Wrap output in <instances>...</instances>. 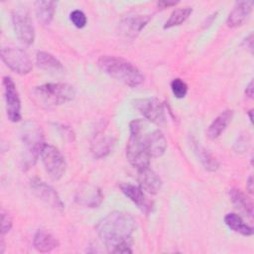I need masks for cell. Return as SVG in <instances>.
Here are the masks:
<instances>
[{
	"label": "cell",
	"mask_w": 254,
	"mask_h": 254,
	"mask_svg": "<svg viewBox=\"0 0 254 254\" xmlns=\"http://www.w3.org/2000/svg\"><path fill=\"white\" fill-rule=\"evenodd\" d=\"M136 226V220L130 213L113 211L100 219L95 229L110 252L132 253L131 237Z\"/></svg>",
	"instance_id": "6da1fadb"
},
{
	"label": "cell",
	"mask_w": 254,
	"mask_h": 254,
	"mask_svg": "<svg viewBox=\"0 0 254 254\" xmlns=\"http://www.w3.org/2000/svg\"><path fill=\"white\" fill-rule=\"evenodd\" d=\"M102 71L122 81L130 87H137L144 82V75L129 61L115 56H101L97 62Z\"/></svg>",
	"instance_id": "7a4b0ae2"
},
{
	"label": "cell",
	"mask_w": 254,
	"mask_h": 254,
	"mask_svg": "<svg viewBox=\"0 0 254 254\" xmlns=\"http://www.w3.org/2000/svg\"><path fill=\"white\" fill-rule=\"evenodd\" d=\"M130 137L126 145V157L129 163L137 170L149 167L151 156L148 151L145 122L135 119L130 122Z\"/></svg>",
	"instance_id": "3957f363"
},
{
	"label": "cell",
	"mask_w": 254,
	"mask_h": 254,
	"mask_svg": "<svg viewBox=\"0 0 254 254\" xmlns=\"http://www.w3.org/2000/svg\"><path fill=\"white\" fill-rule=\"evenodd\" d=\"M21 141L23 145L22 167L28 170L36 164L45 145L42 127L34 120L24 122L21 126Z\"/></svg>",
	"instance_id": "277c9868"
},
{
	"label": "cell",
	"mask_w": 254,
	"mask_h": 254,
	"mask_svg": "<svg viewBox=\"0 0 254 254\" xmlns=\"http://www.w3.org/2000/svg\"><path fill=\"white\" fill-rule=\"evenodd\" d=\"M75 96L72 85L63 82L45 83L33 90L34 99L46 107H54L71 101Z\"/></svg>",
	"instance_id": "5b68a950"
},
{
	"label": "cell",
	"mask_w": 254,
	"mask_h": 254,
	"mask_svg": "<svg viewBox=\"0 0 254 254\" xmlns=\"http://www.w3.org/2000/svg\"><path fill=\"white\" fill-rule=\"evenodd\" d=\"M40 156L46 172L53 180L58 181L64 175L66 163L58 148L50 144H45L41 150Z\"/></svg>",
	"instance_id": "8992f818"
},
{
	"label": "cell",
	"mask_w": 254,
	"mask_h": 254,
	"mask_svg": "<svg viewBox=\"0 0 254 254\" xmlns=\"http://www.w3.org/2000/svg\"><path fill=\"white\" fill-rule=\"evenodd\" d=\"M0 56L3 63L19 74H26L32 70L33 64L30 56L20 48H2Z\"/></svg>",
	"instance_id": "52a82bcc"
},
{
	"label": "cell",
	"mask_w": 254,
	"mask_h": 254,
	"mask_svg": "<svg viewBox=\"0 0 254 254\" xmlns=\"http://www.w3.org/2000/svg\"><path fill=\"white\" fill-rule=\"evenodd\" d=\"M12 22L17 38L25 45H32L35 40V30L27 10L15 9L12 12Z\"/></svg>",
	"instance_id": "ba28073f"
},
{
	"label": "cell",
	"mask_w": 254,
	"mask_h": 254,
	"mask_svg": "<svg viewBox=\"0 0 254 254\" xmlns=\"http://www.w3.org/2000/svg\"><path fill=\"white\" fill-rule=\"evenodd\" d=\"M32 191L35 193L37 197H39L41 200H43L46 204H48L50 207L57 211H63L64 208V204L62 201L60 195L56 191V190L45 183L44 181L34 178L30 182Z\"/></svg>",
	"instance_id": "9c48e42d"
},
{
	"label": "cell",
	"mask_w": 254,
	"mask_h": 254,
	"mask_svg": "<svg viewBox=\"0 0 254 254\" xmlns=\"http://www.w3.org/2000/svg\"><path fill=\"white\" fill-rule=\"evenodd\" d=\"M4 89V98L6 103L7 116L12 122L21 120V101L16 88V85L11 77L4 76L2 80Z\"/></svg>",
	"instance_id": "30bf717a"
},
{
	"label": "cell",
	"mask_w": 254,
	"mask_h": 254,
	"mask_svg": "<svg viewBox=\"0 0 254 254\" xmlns=\"http://www.w3.org/2000/svg\"><path fill=\"white\" fill-rule=\"evenodd\" d=\"M134 107L149 121L162 125L165 122V110L163 103L154 97L136 99Z\"/></svg>",
	"instance_id": "8fae6325"
},
{
	"label": "cell",
	"mask_w": 254,
	"mask_h": 254,
	"mask_svg": "<svg viewBox=\"0 0 254 254\" xmlns=\"http://www.w3.org/2000/svg\"><path fill=\"white\" fill-rule=\"evenodd\" d=\"M149 15H131L124 18L118 25V33L124 38L134 39L148 24Z\"/></svg>",
	"instance_id": "7c38bea8"
},
{
	"label": "cell",
	"mask_w": 254,
	"mask_h": 254,
	"mask_svg": "<svg viewBox=\"0 0 254 254\" xmlns=\"http://www.w3.org/2000/svg\"><path fill=\"white\" fill-rule=\"evenodd\" d=\"M103 199L101 190L92 185L82 186L75 194V201L86 207H97Z\"/></svg>",
	"instance_id": "4fadbf2b"
},
{
	"label": "cell",
	"mask_w": 254,
	"mask_h": 254,
	"mask_svg": "<svg viewBox=\"0 0 254 254\" xmlns=\"http://www.w3.org/2000/svg\"><path fill=\"white\" fill-rule=\"evenodd\" d=\"M121 191L133 202L135 203L142 211L148 212L151 209V204L147 199L143 190L141 187H137L135 185L124 183L119 186Z\"/></svg>",
	"instance_id": "5bb4252c"
},
{
	"label": "cell",
	"mask_w": 254,
	"mask_h": 254,
	"mask_svg": "<svg viewBox=\"0 0 254 254\" xmlns=\"http://www.w3.org/2000/svg\"><path fill=\"white\" fill-rule=\"evenodd\" d=\"M138 182L143 190L156 194L162 188V180L149 167L138 170Z\"/></svg>",
	"instance_id": "9a60e30c"
},
{
	"label": "cell",
	"mask_w": 254,
	"mask_h": 254,
	"mask_svg": "<svg viewBox=\"0 0 254 254\" xmlns=\"http://www.w3.org/2000/svg\"><path fill=\"white\" fill-rule=\"evenodd\" d=\"M253 7V1H239L236 2L232 11L230 12L226 24L230 28H235L244 23L250 15Z\"/></svg>",
	"instance_id": "2e32d148"
},
{
	"label": "cell",
	"mask_w": 254,
	"mask_h": 254,
	"mask_svg": "<svg viewBox=\"0 0 254 254\" xmlns=\"http://www.w3.org/2000/svg\"><path fill=\"white\" fill-rule=\"evenodd\" d=\"M146 141L151 158L161 157L165 153L167 149V140L160 130L156 129L146 133Z\"/></svg>",
	"instance_id": "e0dca14e"
},
{
	"label": "cell",
	"mask_w": 254,
	"mask_h": 254,
	"mask_svg": "<svg viewBox=\"0 0 254 254\" xmlns=\"http://www.w3.org/2000/svg\"><path fill=\"white\" fill-rule=\"evenodd\" d=\"M233 117V110L226 109L221 112L208 126L206 135L209 139H216L226 129Z\"/></svg>",
	"instance_id": "ac0fdd59"
},
{
	"label": "cell",
	"mask_w": 254,
	"mask_h": 254,
	"mask_svg": "<svg viewBox=\"0 0 254 254\" xmlns=\"http://www.w3.org/2000/svg\"><path fill=\"white\" fill-rule=\"evenodd\" d=\"M33 243L36 250L43 253L51 252L59 246L58 239L54 235L43 229H39L36 232Z\"/></svg>",
	"instance_id": "d6986e66"
},
{
	"label": "cell",
	"mask_w": 254,
	"mask_h": 254,
	"mask_svg": "<svg viewBox=\"0 0 254 254\" xmlns=\"http://www.w3.org/2000/svg\"><path fill=\"white\" fill-rule=\"evenodd\" d=\"M57 3L55 1H37L35 2V11L38 21L44 25L48 26L54 19L56 12Z\"/></svg>",
	"instance_id": "ffe728a7"
},
{
	"label": "cell",
	"mask_w": 254,
	"mask_h": 254,
	"mask_svg": "<svg viewBox=\"0 0 254 254\" xmlns=\"http://www.w3.org/2000/svg\"><path fill=\"white\" fill-rule=\"evenodd\" d=\"M113 140L111 137L102 135L101 133L96 134L94 140L91 143V152L93 157L96 159H100L108 155L112 149Z\"/></svg>",
	"instance_id": "44dd1931"
},
{
	"label": "cell",
	"mask_w": 254,
	"mask_h": 254,
	"mask_svg": "<svg viewBox=\"0 0 254 254\" xmlns=\"http://www.w3.org/2000/svg\"><path fill=\"white\" fill-rule=\"evenodd\" d=\"M37 65L44 70L50 72H62L64 70V66L61 62L56 59L52 54L46 52H38L36 55Z\"/></svg>",
	"instance_id": "7402d4cb"
},
{
	"label": "cell",
	"mask_w": 254,
	"mask_h": 254,
	"mask_svg": "<svg viewBox=\"0 0 254 254\" xmlns=\"http://www.w3.org/2000/svg\"><path fill=\"white\" fill-rule=\"evenodd\" d=\"M229 196L232 203L249 217L253 215V204L251 200L238 189L229 190Z\"/></svg>",
	"instance_id": "603a6c76"
},
{
	"label": "cell",
	"mask_w": 254,
	"mask_h": 254,
	"mask_svg": "<svg viewBox=\"0 0 254 254\" xmlns=\"http://www.w3.org/2000/svg\"><path fill=\"white\" fill-rule=\"evenodd\" d=\"M224 222L231 230L244 236H251L254 232L253 227L244 223L242 218L236 213H227L224 216Z\"/></svg>",
	"instance_id": "cb8c5ba5"
},
{
	"label": "cell",
	"mask_w": 254,
	"mask_h": 254,
	"mask_svg": "<svg viewBox=\"0 0 254 254\" xmlns=\"http://www.w3.org/2000/svg\"><path fill=\"white\" fill-rule=\"evenodd\" d=\"M194 152L205 170L209 172H215L219 168L218 161L212 156V154L208 150H206L201 145L195 143Z\"/></svg>",
	"instance_id": "d4e9b609"
},
{
	"label": "cell",
	"mask_w": 254,
	"mask_h": 254,
	"mask_svg": "<svg viewBox=\"0 0 254 254\" xmlns=\"http://www.w3.org/2000/svg\"><path fill=\"white\" fill-rule=\"evenodd\" d=\"M192 13V9L190 7L178 8L174 10L170 16V18L166 21L164 25V29H170L179 25H182Z\"/></svg>",
	"instance_id": "484cf974"
},
{
	"label": "cell",
	"mask_w": 254,
	"mask_h": 254,
	"mask_svg": "<svg viewBox=\"0 0 254 254\" xmlns=\"http://www.w3.org/2000/svg\"><path fill=\"white\" fill-rule=\"evenodd\" d=\"M171 89L175 97L183 98L188 92V85L183 79L175 78L171 82Z\"/></svg>",
	"instance_id": "4316f807"
},
{
	"label": "cell",
	"mask_w": 254,
	"mask_h": 254,
	"mask_svg": "<svg viewBox=\"0 0 254 254\" xmlns=\"http://www.w3.org/2000/svg\"><path fill=\"white\" fill-rule=\"evenodd\" d=\"M69 19L71 23L76 28H79V29L83 28L86 25V21H87L85 14L80 10H73L69 15Z\"/></svg>",
	"instance_id": "83f0119b"
},
{
	"label": "cell",
	"mask_w": 254,
	"mask_h": 254,
	"mask_svg": "<svg viewBox=\"0 0 254 254\" xmlns=\"http://www.w3.org/2000/svg\"><path fill=\"white\" fill-rule=\"evenodd\" d=\"M12 217L9 214L8 211L2 209L1 210V234L4 235L7 232H9V230L12 227Z\"/></svg>",
	"instance_id": "f1b7e54d"
},
{
	"label": "cell",
	"mask_w": 254,
	"mask_h": 254,
	"mask_svg": "<svg viewBox=\"0 0 254 254\" xmlns=\"http://www.w3.org/2000/svg\"><path fill=\"white\" fill-rule=\"evenodd\" d=\"M245 94L249 97V98H252L253 97V80H251L249 82V84L247 85L246 89H245Z\"/></svg>",
	"instance_id": "f546056e"
},
{
	"label": "cell",
	"mask_w": 254,
	"mask_h": 254,
	"mask_svg": "<svg viewBox=\"0 0 254 254\" xmlns=\"http://www.w3.org/2000/svg\"><path fill=\"white\" fill-rule=\"evenodd\" d=\"M177 3L178 2H175V1H162V2L158 3V6H160L162 8H167L170 6H175Z\"/></svg>",
	"instance_id": "4dcf8cb0"
},
{
	"label": "cell",
	"mask_w": 254,
	"mask_h": 254,
	"mask_svg": "<svg viewBox=\"0 0 254 254\" xmlns=\"http://www.w3.org/2000/svg\"><path fill=\"white\" fill-rule=\"evenodd\" d=\"M246 189H247V190H248L250 193L253 192V178H252V176H250V177L248 178V181H247V183H246Z\"/></svg>",
	"instance_id": "1f68e13d"
},
{
	"label": "cell",
	"mask_w": 254,
	"mask_h": 254,
	"mask_svg": "<svg viewBox=\"0 0 254 254\" xmlns=\"http://www.w3.org/2000/svg\"><path fill=\"white\" fill-rule=\"evenodd\" d=\"M252 110H249V112H248V114H249V119H250V121H252V119H253V117H252Z\"/></svg>",
	"instance_id": "d6a6232c"
}]
</instances>
